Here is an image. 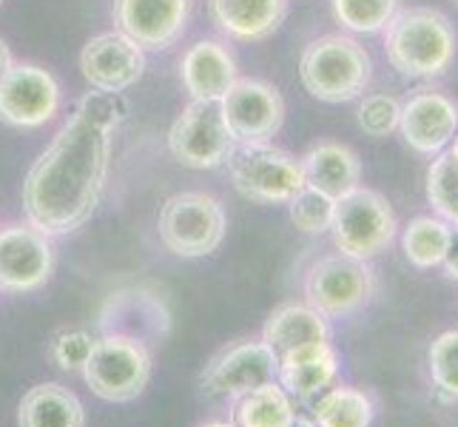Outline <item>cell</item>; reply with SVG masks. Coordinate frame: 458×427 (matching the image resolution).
<instances>
[{"label":"cell","mask_w":458,"mask_h":427,"mask_svg":"<svg viewBox=\"0 0 458 427\" xmlns=\"http://www.w3.org/2000/svg\"><path fill=\"white\" fill-rule=\"evenodd\" d=\"M299 77L310 98L322 103H351L365 94L373 63L368 49L347 35H325L305 46Z\"/></svg>","instance_id":"cell-3"},{"label":"cell","mask_w":458,"mask_h":427,"mask_svg":"<svg viewBox=\"0 0 458 427\" xmlns=\"http://www.w3.org/2000/svg\"><path fill=\"white\" fill-rule=\"evenodd\" d=\"M214 26L236 40H265L282 26L288 0H208Z\"/></svg>","instance_id":"cell-20"},{"label":"cell","mask_w":458,"mask_h":427,"mask_svg":"<svg viewBox=\"0 0 458 427\" xmlns=\"http://www.w3.org/2000/svg\"><path fill=\"white\" fill-rule=\"evenodd\" d=\"M55 248L35 226L0 228V291L31 294L52 279Z\"/></svg>","instance_id":"cell-12"},{"label":"cell","mask_w":458,"mask_h":427,"mask_svg":"<svg viewBox=\"0 0 458 427\" xmlns=\"http://www.w3.org/2000/svg\"><path fill=\"white\" fill-rule=\"evenodd\" d=\"M143 49L123 31H106V35L91 38L81 52V72L86 83L98 91L120 94L143 77Z\"/></svg>","instance_id":"cell-15"},{"label":"cell","mask_w":458,"mask_h":427,"mask_svg":"<svg viewBox=\"0 0 458 427\" xmlns=\"http://www.w3.org/2000/svg\"><path fill=\"white\" fill-rule=\"evenodd\" d=\"M129 106L112 91H91L74 108L23 180L29 226L46 236L72 234L94 214L106 185L112 132Z\"/></svg>","instance_id":"cell-1"},{"label":"cell","mask_w":458,"mask_h":427,"mask_svg":"<svg viewBox=\"0 0 458 427\" xmlns=\"http://www.w3.org/2000/svg\"><path fill=\"white\" fill-rule=\"evenodd\" d=\"M339 376V354L330 342H308L279 354L276 382L285 388L293 399H313L334 385Z\"/></svg>","instance_id":"cell-17"},{"label":"cell","mask_w":458,"mask_h":427,"mask_svg":"<svg viewBox=\"0 0 458 427\" xmlns=\"http://www.w3.org/2000/svg\"><path fill=\"white\" fill-rule=\"evenodd\" d=\"M225 209L205 192H182L163 202L157 217V234L163 245L182 260L208 257L225 240Z\"/></svg>","instance_id":"cell-4"},{"label":"cell","mask_w":458,"mask_h":427,"mask_svg":"<svg viewBox=\"0 0 458 427\" xmlns=\"http://www.w3.org/2000/svg\"><path fill=\"white\" fill-rule=\"evenodd\" d=\"M18 427H86V407L74 390L57 382H40L23 393Z\"/></svg>","instance_id":"cell-21"},{"label":"cell","mask_w":458,"mask_h":427,"mask_svg":"<svg viewBox=\"0 0 458 427\" xmlns=\"http://www.w3.org/2000/svg\"><path fill=\"white\" fill-rule=\"evenodd\" d=\"M399 219L393 214V205L385 194L373 192V188L359 185L356 192L342 197L334 211V245L339 254L368 262L390 248L396 240Z\"/></svg>","instance_id":"cell-6"},{"label":"cell","mask_w":458,"mask_h":427,"mask_svg":"<svg viewBox=\"0 0 458 427\" xmlns=\"http://www.w3.org/2000/svg\"><path fill=\"white\" fill-rule=\"evenodd\" d=\"M450 154L458 157V132H455V137H453V142H450Z\"/></svg>","instance_id":"cell-36"},{"label":"cell","mask_w":458,"mask_h":427,"mask_svg":"<svg viewBox=\"0 0 458 427\" xmlns=\"http://www.w3.org/2000/svg\"><path fill=\"white\" fill-rule=\"evenodd\" d=\"M334 18L353 35H378L396 18L402 0H330Z\"/></svg>","instance_id":"cell-27"},{"label":"cell","mask_w":458,"mask_h":427,"mask_svg":"<svg viewBox=\"0 0 458 427\" xmlns=\"http://www.w3.org/2000/svg\"><path fill=\"white\" fill-rule=\"evenodd\" d=\"M399 132L419 154L436 157L445 151L458 132V103L445 91L421 89L402 103Z\"/></svg>","instance_id":"cell-14"},{"label":"cell","mask_w":458,"mask_h":427,"mask_svg":"<svg viewBox=\"0 0 458 427\" xmlns=\"http://www.w3.org/2000/svg\"><path fill=\"white\" fill-rule=\"evenodd\" d=\"M91 347H94V337L89 330H83V328L60 330V334H55L49 342V359L66 373H83L86 362L91 356Z\"/></svg>","instance_id":"cell-31"},{"label":"cell","mask_w":458,"mask_h":427,"mask_svg":"<svg viewBox=\"0 0 458 427\" xmlns=\"http://www.w3.org/2000/svg\"><path fill=\"white\" fill-rule=\"evenodd\" d=\"M191 0H114V21L140 49H168L185 31Z\"/></svg>","instance_id":"cell-16"},{"label":"cell","mask_w":458,"mask_h":427,"mask_svg":"<svg viewBox=\"0 0 458 427\" xmlns=\"http://www.w3.org/2000/svg\"><path fill=\"white\" fill-rule=\"evenodd\" d=\"M60 108V86L35 63H14L0 81V120L14 129L49 123Z\"/></svg>","instance_id":"cell-13"},{"label":"cell","mask_w":458,"mask_h":427,"mask_svg":"<svg viewBox=\"0 0 458 427\" xmlns=\"http://www.w3.org/2000/svg\"><path fill=\"white\" fill-rule=\"evenodd\" d=\"M233 188L254 202H291L305 188L302 163L271 142L236 146L228 157Z\"/></svg>","instance_id":"cell-8"},{"label":"cell","mask_w":458,"mask_h":427,"mask_svg":"<svg viewBox=\"0 0 458 427\" xmlns=\"http://www.w3.org/2000/svg\"><path fill=\"white\" fill-rule=\"evenodd\" d=\"M428 371L438 393L447 399H458V328L445 330L430 342Z\"/></svg>","instance_id":"cell-29"},{"label":"cell","mask_w":458,"mask_h":427,"mask_svg":"<svg viewBox=\"0 0 458 427\" xmlns=\"http://www.w3.org/2000/svg\"><path fill=\"white\" fill-rule=\"evenodd\" d=\"M236 142L219 112V103L191 100L168 132V151L185 168L208 171L228 163Z\"/></svg>","instance_id":"cell-9"},{"label":"cell","mask_w":458,"mask_h":427,"mask_svg":"<svg viewBox=\"0 0 458 427\" xmlns=\"http://www.w3.org/2000/svg\"><path fill=\"white\" fill-rule=\"evenodd\" d=\"M373 414V399L353 385L322 390L313 405V422L319 427H370Z\"/></svg>","instance_id":"cell-25"},{"label":"cell","mask_w":458,"mask_h":427,"mask_svg":"<svg viewBox=\"0 0 458 427\" xmlns=\"http://www.w3.org/2000/svg\"><path fill=\"white\" fill-rule=\"evenodd\" d=\"M453 243V226L445 223L441 217H416L410 219L407 228L402 231V248L407 262L419 268V271H430L441 268L447 251Z\"/></svg>","instance_id":"cell-24"},{"label":"cell","mask_w":458,"mask_h":427,"mask_svg":"<svg viewBox=\"0 0 458 427\" xmlns=\"http://www.w3.org/2000/svg\"><path fill=\"white\" fill-rule=\"evenodd\" d=\"M441 268H445L447 279L458 282V228H453V243H450V251H447L445 262H441Z\"/></svg>","instance_id":"cell-32"},{"label":"cell","mask_w":458,"mask_h":427,"mask_svg":"<svg viewBox=\"0 0 458 427\" xmlns=\"http://www.w3.org/2000/svg\"><path fill=\"white\" fill-rule=\"evenodd\" d=\"M219 112L233 142L257 146V142H271L279 134L285 123V100L271 83L236 77L231 89L219 98Z\"/></svg>","instance_id":"cell-10"},{"label":"cell","mask_w":458,"mask_h":427,"mask_svg":"<svg viewBox=\"0 0 458 427\" xmlns=\"http://www.w3.org/2000/svg\"><path fill=\"white\" fill-rule=\"evenodd\" d=\"M285 427H319L313 419H308V416H293Z\"/></svg>","instance_id":"cell-34"},{"label":"cell","mask_w":458,"mask_h":427,"mask_svg":"<svg viewBox=\"0 0 458 427\" xmlns=\"http://www.w3.org/2000/svg\"><path fill=\"white\" fill-rule=\"evenodd\" d=\"M424 192H428L433 214L458 228V157H453L450 151H441L433 157Z\"/></svg>","instance_id":"cell-26"},{"label":"cell","mask_w":458,"mask_h":427,"mask_svg":"<svg viewBox=\"0 0 458 427\" xmlns=\"http://www.w3.org/2000/svg\"><path fill=\"white\" fill-rule=\"evenodd\" d=\"M455 6H458V0H455Z\"/></svg>","instance_id":"cell-37"},{"label":"cell","mask_w":458,"mask_h":427,"mask_svg":"<svg viewBox=\"0 0 458 427\" xmlns=\"http://www.w3.org/2000/svg\"><path fill=\"white\" fill-rule=\"evenodd\" d=\"M279 356L265 339H242L223 347L199 373V390L214 399H236L245 390L276 382Z\"/></svg>","instance_id":"cell-11"},{"label":"cell","mask_w":458,"mask_h":427,"mask_svg":"<svg viewBox=\"0 0 458 427\" xmlns=\"http://www.w3.org/2000/svg\"><path fill=\"white\" fill-rule=\"evenodd\" d=\"M180 77L191 100L219 103V98L236 81V63L231 52L216 40H199L182 55Z\"/></svg>","instance_id":"cell-19"},{"label":"cell","mask_w":458,"mask_h":427,"mask_svg":"<svg viewBox=\"0 0 458 427\" xmlns=\"http://www.w3.org/2000/svg\"><path fill=\"white\" fill-rule=\"evenodd\" d=\"M305 303L325 320H347L370 303L376 279L368 262L344 254L319 257L305 271Z\"/></svg>","instance_id":"cell-7"},{"label":"cell","mask_w":458,"mask_h":427,"mask_svg":"<svg viewBox=\"0 0 458 427\" xmlns=\"http://www.w3.org/2000/svg\"><path fill=\"white\" fill-rule=\"evenodd\" d=\"M83 379L94 397L103 402H134L151 379V354L146 342L140 337L117 334V330L94 339Z\"/></svg>","instance_id":"cell-5"},{"label":"cell","mask_w":458,"mask_h":427,"mask_svg":"<svg viewBox=\"0 0 458 427\" xmlns=\"http://www.w3.org/2000/svg\"><path fill=\"white\" fill-rule=\"evenodd\" d=\"M199 427H236L233 422H205V424H199Z\"/></svg>","instance_id":"cell-35"},{"label":"cell","mask_w":458,"mask_h":427,"mask_svg":"<svg viewBox=\"0 0 458 427\" xmlns=\"http://www.w3.org/2000/svg\"><path fill=\"white\" fill-rule=\"evenodd\" d=\"M293 226L302 234H325L334 226V211H336V200L325 197L322 192L305 185L291 197L288 202Z\"/></svg>","instance_id":"cell-28"},{"label":"cell","mask_w":458,"mask_h":427,"mask_svg":"<svg viewBox=\"0 0 458 427\" xmlns=\"http://www.w3.org/2000/svg\"><path fill=\"white\" fill-rule=\"evenodd\" d=\"M14 66V60H12V52H9V46L0 40V81L6 77V72Z\"/></svg>","instance_id":"cell-33"},{"label":"cell","mask_w":458,"mask_h":427,"mask_svg":"<svg viewBox=\"0 0 458 427\" xmlns=\"http://www.w3.org/2000/svg\"><path fill=\"white\" fill-rule=\"evenodd\" d=\"M399 117H402V103L393 94H365L359 103V129L373 140L390 137L393 132H399Z\"/></svg>","instance_id":"cell-30"},{"label":"cell","mask_w":458,"mask_h":427,"mask_svg":"<svg viewBox=\"0 0 458 427\" xmlns=\"http://www.w3.org/2000/svg\"><path fill=\"white\" fill-rule=\"evenodd\" d=\"M0 4H4V0H0Z\"/></svg>","instance_id":"cell-38"},{"label":"cell","mask_w":458,"mask_h":427,"mask_svg":"<svg viewBox=\"0 0 458 427\" xmlns=\"http://www.w3.org/2000/svg\"><path fill=\"white\" fill-rule=\"evenodd\" d=\"M293 416V397L279 382H265L231 399V422L236 427H285Z\"/></svg>","instance_id":"cell-23"},{"label":"cell","mask_w":458,"mask_h":427,"mask_svg":"<svg viewBox=\"0 0 458 427\" xmlns=\"http://www.w3.org/2000/svg\"><path fill=\"white\" fill-rule=\"evenodd\" d=\"M262 339L274 347L276 356L308 342H330V320L308 303H288L267 316Z\"/></svg>","instance_id":"cell-22"},{"label":"cell","mask_w":458,"mask_h":427,"mask_svg":"<svg viewBox=\"0 0 458 427\" xmlns=\"http://www.w3.org/2000/svg\"><path fill=\"white\" fill-rule=\"evenodd\" d=\"M305 174V185L322 192L330 200H342L361 185V163L353 149L342 146V142H316V146L299 157Z\"/></svg>","instance_id":"cell-18"},{"label":"cell","mask_w":458,"mask_h":427,"mask_svg":"<svg viewBox=\"0 0 458 427\" xmlns=\"http://www.w3.org/2000/svg\"><path fill=\"white\" fill-rule=\"evenodd\" d=\"M458 38L447 14L430 6L399 9L385 29V55L407 81H433L455 60Z\"/></svg>","instance_id":"cell-2"}]
</instances>
